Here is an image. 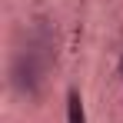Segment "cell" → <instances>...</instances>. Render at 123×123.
Masks as SVG:
<instances>
[{"label":"cell","instance_id":"obj_2","mask_svg":"<svg viewBox=\"0 0 123 123\" xmlns=\"http://www.w3.org/2000/svg\"><path fill=\"white\" fill-rule=\"evenodd\" d=\"M67 123H86V117H83V97L77 90L67 93Z\"/></svg>","mask_w":123,"mask_h":123},{"label":"cell","instance_id":"obj_1","mask_svg":"<svg viewBox=\"0 0 123 123\" xmlns=\"http://www.w3.org/2000/svg\"><path fill=\"white\" fill-rule=\"evenodd\" d=\"M10 80H13V86H17L20 93H33V90L40 86V67L33 60V53H20V57L13 60Z\"/></svg>","mask_w":123,"mask_h":123},{"label":"cell","instance_id":"obj_3","mask_svg":"<svg viewBox=\"0 0 123 123\" xmlns=\"http://www.w3.org/2000/svg\"><path fill=\"white\" fill-rule=\"evenodd\" d=\"M117 73H120V80H123V57H120V63H117Z\"/></svg>","mask_w":123,"mask_h":123}]
</instances>
